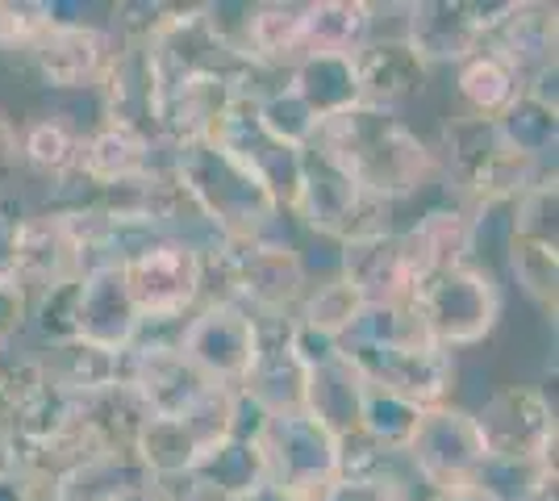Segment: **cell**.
<instances>
[{
	"instance_id": "cell-43",
	"label": "cell",
	"mask_w": 559,
	"mask_h": 501,
	"mask_svg": "<svg viewBox=\"0 0 559 501\" xmlns=\"http://www.w3.org/2000/svg\"><path fill=\"white\" fill-rule=\"evenodd\" d=\"M29 306H34V297L25 293L22 281L4 276L0 281V351L29 326Z\"/></svg>"
},
{
	"instance_id": "cell-6",
	"label": "cell",
	"mask_w": 559,
	"mask_h": 501,
	"mask_svg": "<svg viewBox=\"0 0 559 501\" xmlns=\"http://www.w3.org/2000/svg\"><path fill=\"white\" fill-rule=\"evenodd\" d=\"M485 455L497 464H543L556 460L559 418L551 397L535 384H501L472 409Z\"/></svg>"
},
{
	"instance_id": "cell-23",
	"label": "cell",
	"mask_w": 559,
	"mask_h": 501,
	"mask_svg": "<svg viewBox=\"0 0 559 501\" xmlns=\"http://www.w3.org/2000/svg\"><path fill=\"white\" fill-rule=\"evenodd\" d=\"M301 13L297 0H263L247 4L238 59L255 72H293L301 63Z\"/></svg>"
},
{
	"instance_id": "cell-13",
	"label": "cell",
	"mask_w": 559,
	"mask_h": 501,
	"mask_svg": "<svg viewBox=\"0 0 559 501\" xmlns=\"http://www.w3.org/2000/svg\"><path fill=\"white\" fill-rule=\"evenodd\" d=\"M401 13H405L401 38L426 68H439V63H464L467 55L485 47V34L497 22L501 4L421 0V4H401Z\"/></svg>"
},
{
	"instance_id": "cell-19",
	"label": "cell",
	"mask_w": 559,
	"mask_h": 501,
	"mask_svg": "<svg viewBox=\"0 0 559 501\" xmlns=\"http://www.w3.org/2000/svg\"><path fill=\"white\" fill-rule=\"evenodd\" d=\"M13 281H22L29 297L63 281H80V242L68 230L63 214H25L17 222L13 247Z\"/></svg>"
},
{
	"instance_id": "cell-25",
	"label": "cell",
	"mask_w": 559,
	"mask_h": 501,
	"mask_svg": "<svg viewBox=\"0 0 559 501\" xmlns=\"http://www.w3.org/2000/svg\"><path fill=\"white\" fill-rule=\"evenodd\" d=\"M100 100V118L121 121V126H139L146 134H155V109H159V75L151 68L142 47H117L109 68L96 84Z\"/></svg>"
},
{
	"instance_id": "cell-31",
	"label": "cell",
	"mask_w": 559,
	"mask_h": 501,
	"mask_svg": "<svg viewBox=\"0 0 559 501\" xmlns=\"http://www.w3.org/2000/svg\"><path fill=\"white\" fill-rule=\"evenodd\" d=\"M80 130H71L63 118H50L38 114L34 121L22 126V167L43 176L47 184L55 180H68L75 164H80Z\"/></svg>"
},
{
	"instance_id": "cell-49",
	"label": "cell",
	"mask_w": 559,
	"mask_h": 501,
	"mask_svg": "<svg viewBox=\"0 0 559 501\" xmlns=\"http://www.w3.org/2000/svg\"><path fill=\"white\" fill-rule=\"evenodd\" d=\"M418 501H492L485 489L476 485H464V489H447V493H421Z\"/></svg>"
},
{
	"instance_id": "cell-15",
	"label": "cell",
	"mask_w": 559,
	"mask_h": 501,
	"mask_svg": "<svg viewBox=\"0 0 559 501\" xmlns=\"http://www.w3.org/2000/svg\"><path fill=\"white\" fill-rule=\"evenodd\" d=\"M121 384L139 397L151 418H176L210 389V381L180 356L176 338H146V334L121 356Z\"/></svg>"
},
{
	"instance_id": "cell-30",
	"label": "cell",
	"mask_w": 559,
	"mask_h": 501,
	"mask_svg": "<svg viewBox=\"0 0 559 501\" xmlns=\"http://www.w3.org/2000/svg\"><path fill=\"white\" fill-rule=\"evenodd\" d=\"M130 455L139 460V468L159 485L192 477V468L201 464V439L185 427V418H146L142 430L130 443Z\"/></svg>"
},
{
	"instance_id": "cell-44",
	"label": "cell",
	"mask_w": 559,
	"mask_h": 501,
	"mask_svg": "<svg viewBox=\"0 0 559 501\" xmlns=\"http://www.w3.org/2000/svg\"><path fill=\"white\" fill-rule=\"evenodd\" d=\"M318 501H418L405 489H389V485H372V480H347L338 477Z\"/></svg>"
},
{
	"instance_id": "cell-48",
	"label": "cell",
	"mask_w": 559,
	"mask_h": 501,
	"mask_svg": "<svg viewBox=\"0 0 559 501\" xmlns=\"http://www.w3.org/2000/svg\"><path fill=\"white\" fill-rule=\"evenodd\" d=\"M114 501H171V489L159 485V480H142V485H134V489L117 493Z\"/></svg>"
},
{
	"instance_id": "cell-20",
	"label": "cell",
	"mask_w": 559,
	"mask_h": 501,
	"mask_svg": "<svg viewBox=\"0 0 559 501\" xmlns=\"http://www.w3.org/2000/svg\"><path fill=\"white\" fill-rule=\"evenodd\" d=\"M556 4H543V0H501V13L485 34V50L501 55L522 80L556 63Z\"/></svg>"
},
{
	"instance_id": "cell-16",
	"label": "cell",
	"mask_w": 559,
	"mask_h": 501,
	"mask_svg": "<svg viewBox=\"0 0 559 501\" xmlns=\"http://www.w3.org/2000/svg\"><path fill=\"white\" fill-rule=\"evenodd\" d=\"M171 164V146L155 134H146L139 126H121V121H96L93 130L80 139V164L75 171L93 184L96 192L142 180L151 171Z\"/></svg>"
},
{
	"instance_id": "cell-51",
	"label": "cell",
	"mask_w": 559,
	"mask_h": 501,
	"mask_svg": "<svg viewBox=\"0 0 559 501\" xmlns=\"http://www.w3.org/2000/svg\"><path fill=\"white\" fill-rule=\"evenodd\" d=\"M242 501H301V498H288V493H280L276 485H263V489H255L251 498H242Z\"/></svg>"
},
{
	"instance_id": "cell-34",
	"label": "cell",
	"mask_w": 559,
	"mask_h": 501,
	"mask_svg": "<svg viewBox=\"0 0 559 501\" xmlns=\"http://www.w3.org/2000/svg\"><path fill=\"white\" fill-rule=\"evenodd\" d=\"M506 267L526 301H535L543 313L556 318L559 301V242L538 239H506Z\"/></svg>"
},
{
	"instance_id": "cell-33",
	"label": "cell",
	"mask_w": 559,
	"mask_h": 501,
	"mask_svg": "<svg viewBox=\"0 0 559 501\" xmlns=\"http://www.w3.org/2000/svg\"><path fill=\"white\" fill-rule=\"evenodd\" d=\"M497 134L513 155L531 159V164H556L559 146V109H547L522 93L510 109L497 118Z\"/></svg>"
},
{
	"instance_id": "cell-11",
	"label": "cell",
	"mask_w": 559,
	"mask_h": 501,
	"mask_svg": "<svg viewBox=\"0 0 559 501\" xmlns=\"http://www.w3.org/2000/svg\"><path fill=\"white\" fill-rule=\"evenodd\" d=\"M117 55V38L100 22H50L25 68L50 96L96 93L100 75Z\"/></svg>"
},
{
	"instance_id": "cell-37",
	"label": "cell",
	"mask_w": 559,
	"mask_h": 501,
	"mask_svg": "<svg viewBox=\"0 0 559 501\" xmlns=\"http://www.w3.org/2000/svg\"><path fill=\"white\" fill-rule=\"evenodd\" d=\"M255 118L272 139H280V143L293 146V151H305V146L313 143V134H318V118L305 109L301 96L293 93L288 84L263 88L255 96Z\"/></svg>"
},
{
	"instance_id": "cell-41",
	"label": "cell",
	"mask_w": 559,
	"mask_h": 501,
	"mask_svg": "<svg viewBox=\"0 0 559 501\" xmlns=\"http://www.w3.org/2000/svg\"><path fill=\"white\" fill-rule=\"evenodd\" d=\"M75 306H80V281H63L55 288H43L29 306V326L50 347L75 343Z\"/></svg>"
},
{
	"instance_id": "cell-10",
	"label": "cell",
	"mask_w": 559,
	"mask_h": 501,
	"mask_svg": "<svg viewBox=\"0 0 559 501\" xmlns=\"http://www.w3.org/2000/svg\"><path fill=\"white\" fill-rule=\"evenodd\" d=\"M255 68H230V72H205L176 80L159 93V109H155V139L167 146L205 143L217 134L222 118L230 114V105L247 93H263L255 88Z\"/></svg>"
},
{
	"instance_id": "cell-2",
	"label": "cell",
	"mask_w": 559,
	"mask_h": 501,
	"mask_svg": "<svg viewBox=\"0 0 559 501\" xmlns=\"http://www.w3.org/2000/svg\"><path fill=\"white\" fill-rule=\"evenodd\" d=\"M171 176L188 189V196L205 210L222 239L251 242L280 214L272 192L259 184V176L247 164H238L226 146L213 139L205 143L171 146Z\"/></svg>"
},
{
	"instance_id": "cell-7",
	"label": "cell",
	"mask_w": 559,
	"mask_h": 501,
	"mask_svg": "<svg viewBox=\"0 0 559 501\" xmlns=\"http://www.w3.org/2000/svg\"><path fill=\"white\" fill-rule=\"evenodd\" d=\"M130 301L146 326L185 322L201 306V251L176 239H151L121 263Z\"/></svg>"
},
{
	"instance_id": "cell-12",
	"label": "cell",
	"mask_w": 559,
	"mask_h": 501,
	"mask_svg": "<svg viewBox=\"0 0 559 501\" xmlns=\"http://www.w3.org/2000/svg\"><path fill=\"white\" fill-rule=\"evenodd\" d=\"M343 351V347H338ZM343 356L364 372V381L396 393L418 409L447 406V393L455 389V356L435 347L430 338L401 343V347H355Z\"/></svg>"
},
{
	"instance_id": "cell-47",
	"label": "cell",
	"mask_w": 559,
	"mask_h": 501,
	"mask_svg": "<svg viewBox=\"0 0 559 501\" xmlns=\"http://www.w3.org/2000/svg\"><path fill=\"white\" fill-rule=\"evenodd\" d=\"M0 501H34V480L25 477L22 468L17 473H4L0 477Z\"/></svg>"
},
{
	"instance_id": "cell-46",
	"label": "cell",
	"mask_w": 559,
	"mask_h": 501,
	"mask_svg": "<svg viewBox=\"0 0 559 501\" xmlns=\"http://www.w3.org/2000/svg\"><path fill=\"white\" fill-rule=\"evenodd\" d=\"M17 222L22 217H13L4 210V201H0V281L4 276H13V247H17Z\"/></svg>"
},
{
	"instance_id": "cell-4",
	"label": "cell",
	"mask_w": 559,
	"mask_h": 501,
	"mask_svg": "<svg viewBox=\"0 0 559 501\" xmlns=\"http://www.w3.org/2000/svg\"><path fill=\"white\" fill-rule=\"evenodd\" d=\"M393 214L396 205L368 196L326 151L305 146L301 189H297V205H293V217L301 222V230L338 242H359L376 239V235H393Z\"/></svg>"
},
{
	"instance_id": "cell-3",
	"label": "cell",
	"mask_w": 559,
	"mask_h": 501,
	"mask_svg": "<svg viewBox=\"0 0 559 501\" xmlns=\"http://www.w3.org/2000/svg\"><path fill=\"white\" fill-rule=\"evenodd\" d=\"M409 310L418 318L421 334L455 356L489 343L506 310V297L489 263L467 260L418 281L409 293Z\"/></svg>"
},
{
	"instance_id": "cell-42",
	"label": "cell",
	"mask_w": 559,
	"mask_h": 501,
	"mask_svg": "<svg viewBox=\"0 0 559 501\" xmlns=\"http://www.w3.org/2000/svg\"><path fill=\"white\" fill-rule=\"evenodd\" d=\"M50 25L47 0H0V55L25 59Z\"/></svg>"
},
{
	"instance_id": "cell-9",
	"label": "cell",
	"mask_w": 559,
	"mask_h": 501,
	"mask_svg": "<svg viewBox=\"0 0 559 501\" xmlns=\"http://www.w3.org/2000/svg\"><path fill=\"white\" fill-rule=\"evenodd\" d=\"M176 347L210 384L238 389L255 368L263 326L238 306H197L180 322Z\"/></svg>"
},
{
	"instance_id": "cell-8",
	"label": "cell",
	"mask_w": 559,
	"mask_h": 501,
	"mask_svg": "<svg viewBox=\"0 0 559 501\" xmlns=\"http://www.w3.org/2000/svg\"><path fill=\"white\" fill-rule=\"evenodd\" d=\"M405 460L414 468L421 493L464 489L485 468V443L472 409L464 406H430L421 409L418 430L405 443Z\"/></svg>"
},
{
	"instance_id": "cell-45",
	"label": "cell",
	"mask_w": 559,
	"mask_h": 501,
	"mask_svg": "<svg viewBox=\"0 0 559 501\" xmlns=\"http://www.w3.org/2000/svg\"><path fill=\"white\" fill-rule=\"evenodd\" d=\"M17 167H22V126L0 105V189L9 184V176Z\"/></svg>"
},
{
	"instance_id": "cell-39",
	"label": "cell",
	"mask_w": 559,
	"mask_h": 501,
	"mask_svg": "<svg viewBox=\"0 0 559 501\" xmlns=\"http://www.w3.org/2000/svg\"><path fill=\"white\" fill-rule=\"evenodd\" d=\"M50 389V377L43 368V356H22L4 359L0 356V430H9L22 422L29 406Z\"/></svg>"
},
{
	"instance_id": "cell-22",
	"label": "cell",
	"mask_w": 559,
	"mask_h": 501,
	"mask_svg": "<svg viewBox=\"0 0 559 501\" xmlns=\"http://www.w3.org/2000/svg\"><path fill=\"white\" fill-rule=\"evenodd\" d=\"M293 322H267L263 326V347H259L255 368L247 372V381L238 384V393H247L267 418L276 414H297L305 409V363L288 338Z\"/></svg>"
},
{
	"instance_id": "cell-24",
	"label": "cell",
	"mask_w": 559,
	"mask_h": 501,
	"mask_svg": "<svg viewBox=\"0 0 559 501\" xmlns=\"http://www.w3.org/2000/svg\"><path fill=\"white\" fill-rule=\"evenodd\" d=\"M343 281L359 293L364 306H405L414 293V272L405 263L396 230L343 242Z\"/></svg>"
},
{
	"instance_id": "cell-29",
	"label": "cell",
	"mask_w": 559,
	"mask_h": 501,
	"mask_svg": "<svg viewBox=\"0 0 559 501\" xmlns=\"http://www.w3.org/2000/svg\"><path fill=\"white\" fill-rule=\"evenodd\" d=\"M522 93H526V80L492 50L480 47L464 63H455V100L467 118L497 121Z\"/></svg>"
},
{
	"instance_id": "cell-53",
	"label": "cell",
	"mask_w": 559,
	"mask_h": 501,
	"mask_svg": "<svg viewBox=\"0 0 559 501\" xmlns=\"http://www.w3.org/2000/svg\"><path fill=\"white\" fill-rule=\"evenodd\" d=\"M0 356H4V351H0Z\"/></svg>"
},
{
	"instance_id": "cell-32",
	"label": "cell",
	"mask_w": 559,
	"mask_h": 501,
	"mask_svg": "<svg viewBox=\"0 0 559 501\" xmlns=\"http://www.w3.org/2000/svg\"><path fill=\"white\" fill-rule=\"evenodd\" d=\"M50 384L68 397H84V393H100L109 384H121V356L96 351L88 343H68V347H50L43 356Z\"/></svg>"
},
{
	"instance_id": "cell-40",
	"label": "cell",
	"mask_w": 559,
	"mask_h": 501,
	"mask_svg": "<svg viewBox=\"0 0 559 501\" xmlns=\"http://www.w3.org/2000/svg\"><path fill=\"white\" fill-rule=\"evenodd\" d=\"M556 214H559V184H556V171H551V176L535 180V184L510 205V235L513 239L559 242Z\"/></svg>"
},
{
	"instance_id": "cell-17",
	"label": "cell",
	"mask_w": 559,
	"mask_h": 501,
	"mask_svg": "<svg viewBox=\"0 0 559 501\" xmlns=\"http://www.w3.org/2000/svg\"><path fill=\"white\" fill-rule=\"evenodd\" d=\"M142 338V318L130 301L121 267H96L80 276V306H75V343L96 351L126 356Z\"/></svg>"
},
{
	"instance_id": "cell-28",
	"label": "cell",
	"mask_w": 559,
	"mask_h": 501,
	"mask_svg": "<svg viewBox=\"0 0 559 501\" xmlns=\"http://www.w3.org/2000/svg\"><path fill=\"white\" fill-rule=\"evenodd\" d=\"M188 485H197L201 493L217 501H242L255 489L267 485V464H263V448L255 439H222L217 448L201 455V464L192 468Z\"/></svg>"
},
{
	"instance_id": "cell-38",
	"label": "cell",
	"mask_w": 559,
	"mask_h": 501,
	"mask_svg": "<svg viewBox=\"0 0 559 501\" xmlns=\"http://www.w3.org/2000/svg\"><path fill=\"white\" fill-rule=\"evenodd\" d=\"M418 418H421V409L414 406V402H405V397H396V393H384V389L368 384L359 430H364L372 443L393 448V452H405L409 434L418 430Z\"/></svg>"
},
{
	"instance_id": "cell-27",
	"label": "cell",
	"mask_w": 559,
	"mask_h": 501,
	"mask_svg": "<svg viewBox=\"0 0 559 501\" xmlns=\"http://www.w3.org/2000/svg\"><path fill=\"white\" fill-rule=\"evenodd\" d=\"M284 84L301 96V105L318 118V126L359 109L355 55H309L293 72H284Z\"/></svg>"
},
{
	"instance_id": "cell-52",
	"label": "cell",
	"mask_w": 559,
	"mask_h": 501,
	"mask_svg": "<svg viewBox=\"0 0 559 501\" xmlns=\"http://www.w3.org/2000/svg\"><path fill=\"white\" fill-rule=\"evenodd\" d=\"M0 201H4V189H0Z\"/></svg>"
},
{
	"instance_id": "cell-1",
	"label": "cell",
	"mask_w": 559,
	"mask_h": 501,
	"mask_svg": "<svg viewBox=\"0 0 559 501\" xmlns=\"http://www.w3.org/2000/svg\"><path fill=\"white\" fill-rule=\"evenodd\" d=\"M309 146L326 151L359 189L389 205H401L439 180L435 146L401 114H384V109H368V105L350 109L343 118L322 121Z\"/></svg>"
},
{
	"instance_id": "cell-5",
	"label": "cell",
	"mask_w": 559,
	"mask_h": 501,
	"mask_svg": "<svg viewBox=\"0 0 559 501\" xmlns=\"http://www.w3.org/2000/svg\"><path fill=\"white\" fill-rule=\"evenodd\" d=\"M259 448H263V464H267V485H276L288 498L318 501L343 477V439L330 434L305 409L267 418Z\"/></svg>"
},
{
	"instance_id": "cell-35",
	"label": "cell",
	"mask_w": 559,
	"mask_h": 501,
	"mask_svg": "<svg viewBox=\"0 0 559 501\" xmlns=\"http://www.w3.org/2000/svg\"><path fill=\"white\" fill-rule=\"evenodd\" d=\"M359 310H364L359 293L338 276V281H322V285L305 288L301 306H297V313H293V326H301V331L318 334V338L338 343V338L350 331V322L359 318Z\"/></svg>"
},
{
	"instance_id": "cell-21",
	"label": "cell",
	"mask_w": 559,
	"mask_h": 501,
	"mask_svg": "<svg viewBox=\"0 0 559 501\" xmlns=\"http://www.w3.org/2000/svg\"><path fill=\"white\" fill-rule=\"evenodd\" d=\"M355 75H359V105L384 109V114H401L430 84V68L409 50V43L401 34L396 38H372L355 55Z\"/></svg>"
},
{
	"instance_id": "cell-26",
	"label": "cell",
	"mask_w": 559,
	"mask_h": 501,
	"mask_svg": "<svg viewBox=\"0 0 559 501\" xmlns=\"http://www.w3.org/2000/svg\"><path fill=\"white\" fill-rule=\"evenodd\" d=\"M376 38V4L368 0H309L301 13V59L359 55Z\"/></svg>"
},
{
	"instance_id": "cell-14",
	"label": "cell",
	"mask_w": 559,
	"mask_h": 501,
	"mask_svg": "<svg viewBox=\"0 0 559 501\" xmlns=\"http://www.w3.org/2000/svg\"><path fill=\"white\" fill-rule=\"evenodd\" d=\"M255 96L259 93H247L238 96L230 105V114L222 118L217 126V134H213V143L226 146L238 164H247L251 171L259 176V184L272 192V201H276L284 214H293V205H297V189H301V155L305 151H293V146H284L280 139H272L255 118Z\"/></svg>"
},
{
	"instance_id": "cell-18",
	"label": "cell",
	"mask_w": 559,
	"mask_h": 501,
	"mask_svg": "<svg viewBox=\"0 0 559 501\" xmlns=\"http://www.w3.org/2000/svg\"><path fill=\"white\" fill-rule=\"evenodd\" d=\"M396 239L405 251V263L414 272V285L447 272L455 263L476 260V210L472 205H430L409 226H396Z\"/></svg>"
},
{
	"instance_id": "cell-36",
	"label": "cell",
	"mask_w": 559,
	"mask_h": 501,
	"mask_svg": "<svg viewBox=\"0 0 559 501\" xmlns=\"http://www.w3.org/2000/svg\"><path fill=\"white\" fill-rule=\"evenodd\" d=\"M426 338L418 326V318L405 306H364L359 318L350 322V331L338 338L343 351H355V347H401V343H418Z\"/></svg>"
},
{
	"instance_id": "cell-50",
	"label": "cell",
	"mask_w": 559,
	"mask_h": 501,
	"mask_svg": "<svg viewBox=\"0 0 559 501\" xmlns=\"http://www.w3.org/2000/svg\"><path fill=\"white\" fill-rule=\"evenodd\" d=\"M167 489H171V501H217V498H210V493H201L197 485H188V477L185 480H171Z\"/></svg>"
}]
</instances>
